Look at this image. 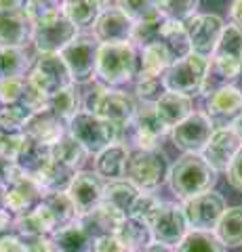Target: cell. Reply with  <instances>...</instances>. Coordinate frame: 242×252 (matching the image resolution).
<instances>
[{
    "label": "cell",
    "instance_id": "6da1fadb",
    "mask_svg": "<svg viewBox=\"0 0 242 252\" xmlns=\"http://www.w3.org/2000/svg\"><path fill=\"white\" fill-rule=\"evenodd\" d=\"M217 172L202 158V154H185L171 166L169 187L179 200H190L194 195L213 191L217 183Z\"/></svg>",
    "mask_w": 242,
    "mask_h": 252
},
{
    "label": "cell",
    "instance_id": "7a4b0ae2",
    "mask_svg": "<svg viewBox=\"0 0 242 252\" xmlns=\"http://www.w3.org/2000/svg\"><path fill=\"white\" fill-rule=\"evenodd\" d=\"M169 158L160 147L156 149H135L129 156L127 175L124 179L135 185L139 191L154 193L160 189L165 181H169Z\"/></svg>",
    "mask_w": 242,
    "mask_h": 252
},
{
    "label": "cell",
    "instance_id": "3957f363",
    "mask_svg": "<svg viewBox=\"0 0 242 252\" xmlns=\"http://www.w3.org/2000/svg\"><path fill=\"white\" fill-rule=\"evenodd\" d=\"M68 132L87 149V154H93V156L101 154L105 147H110L114 143H122V137H124L122 128L87 112V109H82L80 114L69 120Z\"/></svg>",
    "mask_w": 242,
    "mask_h": 252
},
{
    "label": "cell",
    "instance_id": "277c9868",
    "mask_svg": "<svg viewBox=\"0 0 242 252\" xmlns=\"http://www.w3.org/2000/svg\"><path fill=\"white\" fill-rule=\"evenodd\" d=\"M84 109L124 130L137 112V103L127 93L112 91L107 84H95L84 99Z\"/></svg>",
    "mask_w": 242,
    "mask_h": 252
},
{
    "label": "cell",
    "instance_id": "5b68a950",
    "mask_svg": "<svg viewBox=\"0 0 242 252\" xmlns=\"http://www.w3.org/2000/svg\"><path fill=\"white\" fill-rule=\"evenodd\" d=\"M208 72L210 61L196 53H190L187 57L171 63V67L165 72V86L171 93H181L185 97H194V94L205 93Z\"/></svg>",
    "mask_w": 242,
    "mask_h": 252
},
{
    "label": "cell",
    "instance_id": "8992f818",
    "mask_svg": "<svg viewBox=\"0 0 242 252\" xmlns=\"http://www.w3.org/2000/svg\"><path fill=\"white\" fill-rule=\"evenodd\" d=\"M97 76L104 84L118 86L137 76V53L133 42L101 44L97 59Z\"/></svg>",
    "mask_w": 242,
    "mask_h": 252
},
{
    "label": "cell",
    "instance_id": "52a82bcc",
    "mask_svg": "<svg viewBox=\"0 0 242 252\" xmlns=\"http://www.w3.org/2000/svg\"><path fill=\"white\" fill-rule=\"evenodd\" d=\"M101 42L93 34H76L59 55L72 74L74 84H89L97 76V59H99Z\"/></svg>",
    "mask_w": 242,
    "mask_h": 252
},
{
    "label": "cell",
    "instance_id": "ba28073f",
    "mask_svg": "<svg viewBox=\"0 0 242 252\" xmlns=\"http://www.w3.org/2000/svg\"><path fill=\"white\" fill-rule=\"evenodd\" d=\"M76 30L61 9L32 23V42L38 53H61L76 38Z\"/></svg>",
    "mask_w": 242,
    "mask_h": 252
},
{
    "label": "cell",
    "instance_id": "9c48e42d",
    "mask_svg": "<svg viewBox=\"0 0 242 252\" xmlns=\"http://www.w3.org/2000/svg\"><path fill=\"white\" fill-rule=\"evenodd\" d=\"M147 225L152 231V240L167 248H177L190 233V225L185 220L181 204L175 202H162V206L147 220Z\"/></svg>",
    "mask_w": 242,
    "mask_h": 252
},
{
    "label": "cell",
    "instance_id": "30bf717a",
    "mask_svg": "<svg viewBox=\"0 0 242 252\" xmlns=\"http://www.w3.org/2000/svg\"><path fill=\"white\" fill-rule=\"evenodd\" d=\"M28 80L38 86L46 97H53L55 93L64 91L66 86L74 84L72 74H69L66 61L59 53H38L34 67L28 74Z\"/></svg>",
    "mask_w": 242,
    "mask_h": 252
},
{
    "label": "cell",
    "instance_id": "8fae6325",
    "mask_svg": "<svg viewBox=\"0 0 242 252\" xmlns=\"http://www.w3.org/2000/svg\"><path fill=\"white\" fill-rule=\"evenodd\" d=\"M183 215L187 225L192 227L194 231H215L217 223L221 220L225 208V200L221 193L217 191H207L200 195H194V198L185 200L181 204Z\"/></svg>",
    "mask_w": 242,
    "mask_h": 252
},
{
    "label": "cell",
    "instance_id": "7c38bea8",
    "mask_svg": "<svg viewBox=\"0 0 242 252\" xmlns=\"http://www.w3.org/2000/svg\"><path fill=\"white\" fill-rule=\"evenodd\" d=\"M213 132L215 124L205 112H192L181 124H177L171 130V139H173L175 147L185 154H202Z\"/></svg>",
    "mask_w": 242,
    "mask_h": 252
},
{
    "label": "cell",
    "instance_id": "4fadbf2b",
    "mask_svg": "<svg viewBox=\"0 0 242 252\" xmlns=\"http://www.w3.org/2000/svg\"><path fill=\"white\" fill-rule=\"evenodd\" d=\"M167 132H171V130L162 124L158 114H156V107L143 105V107H137L131 124L124 128L122 143H127V139L131 135L133 143H137V149H156L160 143V139L165 137Z\"/></svg>",
    "mask_w": 242,
    "mask_h": 252
},
{
    "label": "cell",
    "instance_id": "5bb4252c",
    "mask_svg": "<svg viewBox=\"0 0 242 252\" xmlns=\"http://www.w3.org/2000/svg\"><path fill=\"white\" fill-rule=\"evenodd\" d=\"M187 36H190V44H192V53L200 55V57H213V53L219 44L225 23L219 15H194L192 19H187L185 23Z\"/></svg>",
    "mask_w": 242,
    "mask_h": 252
},
{
    "label": "cell",
    "instance_id": "9a60e30c",
    "mask_svg": "<svg viewBox=\"0 0 242 252\" xmlns=\"http://www.w3.org/2000/svg\"><path fill=\"white\" fill-rule=\"evenodd\" d=\"M210 59V69H215L223 80H234L242 74V32L236 26H225Z\"/></svg>",
    "mask_w": 242,
    "mask_h": 252
},
{
    "label": "cell",
    "instance_id": "2e32d148",
    "mask_svg": "<svg viewBox=\"0 0 242 252\" xmlns=\"http://www.w3.org/2000/svg\"><path fill=\"white\" fill-rule=\"evenodd\" d=\"M104 187L105 183L97 172H91V170L76 172L72 179V185L68 189V195L74 202L78 217L89 215V212L99 208L101 198H104Z\"/></svg>",
    "mask_w": 242,
    "mask_h": 252
},
{
    "label": "cell",
    "instance_id": "e0dca14e",
    "mask_svg": "<svg viewBox=\"0 0 242 252\" xmlns=\"http://www.w3.org/2000/svg\"><path fill=\"white\" fill-rule=\"evenodd\" d=\"M240 149H242V139L236 135V130L232 126H223V128H215L213 137L208 139L205 152H202V158L217 172H225Z\"/></svg>",
    "mask_w": 242,
    "mask_h": 252
},
{
    "label": "cell",
    "instance_id": "ac0fdd59",
    "mask_svg": "<svg viewBox=\"0 0 242 252\" xmlns=\"http://www.w3.org/2000/svg\"><path fill=\"white\" fill-rule=\"evenodd\" d=\"M242 114V91L236 86H219L207 99V116L213 120L215 128H223Z\"/></svg>",
    "mask_w": 242,
    "mask_h": 252
},
{
    "label": "cell",
    "instance_id": "d6986e66",
    "mask_svg": "<svg viewBox=\"0 0 242 252\" xmlns=\"http://www.w3.org/2000/svg\"><path fill=\"white\" fill-rule=\"evenodd\" d=\"M32 40V19L26 9H0V49H23Z\"/></svg>",
    "mask_w": 242,
    "mask_h": 252
},
{
    "label": "cell",
    "instance_id": "ffe728a7",
    "mask_svg": "<svg viewBox=\"0 0 242 252\" xmlns=\"http://www.w3.org/2000/svg\"><path fill=\"white\" fill-rule=\"evenodd\" d=\"M42 198L44 191L38 181L23 172L6 187V210L15 217L26 215V212H32L42 202Z\"/></svg>",
    "mask_w": 242,
    "mask_h": 252
},
{
    "label": "cell",
    "instance_id": "44dd1931",
    "mask_svg": "<svg viewBox=\"0 0 242 252\" xmlns=\"http://www.w3.org/2000/svg\"><path fill=\"white\" fill-rule=\"evenodd\" d=\"M133 23L118 6H107L93 23V36L101 44H114V42H131L133 36Z\"/></svg>",
    "mask_w": 242,
    "mask_h": 252
},
{
    "label": "cell",
    "instance_id": "7402d4cb",
    "mask_svg": "<svg viewBox=\"0 0 242 252\" xmlns=\"http://www.w3.org/2000/svg\"><path fill=\"white\" fill-rule=\"evenodd\" d=\"M66 132H68V124L61 122L49 107L42 109V112H34L32 118L28 120L26 128H23V135L32 137L38 143H44L49 147L55 145Z\"/></svg>",
    "mask_w": 242,
    "mask_h": 252
},
{
    "label": "cell",
    "instance_id": "603a6c76",
    "mask_svg": "<svg viewBox=\"0 0 242 252\" xmlns=\"http://www.w3.org/2000/svg\"><path fill=\"white\" fill-rule=\"evenodd\" d=\"M129 156H131V149L124 143H114L110 147H105L104 152L95 156V172L105 181L124 179Z\"/></svg>",
    "mask_w": 242,
    "mask_h": 252
},
{
    "label": "cell",
    "instance_id": "cb8c5ba5",
    "mask_svg": "<svg viewBox=\"0 0 242 252\" xmlns=\"http://www.w3.org/2000/svg\"><path fill=\"white\" fill-rule=\"evenodd\" d=\"M154 107H156V114H158L162 124H165L169 130H173L177 124H181L185 118L194 112L192 97H185L181 93H171V91L162 94Z\"/></svg>",
    "mask_w": 242,
    "mask_h": 252
},
{
    "label": "cell",
    "instance_id": "d4e9b609",
    "mask_svg": "<svg viewBox=\"0 0 242 252\" xmlns=\"http://www.w3.org/2000/svg\"><path fill=\"white\" fill-rule=\"evenodd\" d=\"M141 193L139 189L129 183L127 179H118V181H107L104 187V198H101V204L107 208L116 210L122 217H131V208L135 204L137 195Z\"/></svg>",
    "mask_w": 242,
    "mask_h": 252
},
{
    "label": "cell",
    "instance_id": "484cf974",
    "mask_svg": "<svg viewBox=\"0 0 242 252\" xmlns=\"http://www.w3.org/2000/svg\"><path fill=\"white\" fill-rule=\"evenodd\" d=\"M124 219H127V217H122L116 210L104 206V204H99V208L89 212V215L78 217V223L87 229V233L91 235L93 240H97V238H101V235L116 233Z\"/></svg>",
    "mask_w": 242,
    "mask_h": 252
},
{
    "label": "cell",
    "instance_id": "4316f807",
    "mask_svg": "<svg viewBox=\"0 0 242 252\" xmlns=\"http://www.w3.org/2000/svg\"><path fill=\"white\" fill-rule=\"evenodd\" d=\"M15 162H17L21 172H26L30 177H36L51 162V147L44 143H38L32 137L23 135V143H21L17 158H15Z\"/></svg>",
    "mask_w": 242,
    "mask_h": 252
},
{
    "label": "cell",
    "instance_id": "83f0119b",
    "mask_svg": "<svg viewBox=\"0 0 242 252\" xmlns=\"http://www.w3.org/2000/svg\"><path fill=\"white\" fill-rule=\"evenodd\" d=\"M156 42H160L169 51L173 63L187 57V55L192 53L190 36H187L185 26L183 23H179V21H173V19H165V23H162V28H160V34H158V40Z\"/></svg>",
    "mask_w": 242,
    "mask_h": 252
},
{
    "label": "cell",
    "instance_id": "f1b7e54d",
    "mask_svg": "<svg viewBox=\"0 0 242 252\" xmlns=\"http://www.w3.org/2000/svg\"><path fill=\"white\" fill-rule=\"evenodd\" d=\"M57 231L55 223L49 215L42 204L32 210V212H26V215H19L15 217V233L19 238H34V235H53Z\"/></svg>",
    "mask_w": 242,
    "mask_h": 252
},
{
    "label": "cell",
    "instance_id": "f546056e",
    "mask_svg": "<svg viewBox=\"0 0 242 252\" xmlns=\"http://www.w3.org/2000/svg\"><path fill=\"white\" fill-rule=\"evenodd\" d=\"M116 238L120 240V244L124 246L127 252H141L143 248H147L152 240V231L150 225L145 220L137 219V217H127L120 223L118 231H116Z\"/></svg>",
    "mask_w": 242,
    "mask_h": 252
},
{
    "label": "cell",
    "instance_id": "4dcf8cb0",
    "mask_svg": "<svg viewBox=\"0 0 242 252\" xmlns=\"http://www.w3.org/2000/svg\"><path fill=\"white\" fill-rule=\"evenodd\" d=\"M51 238L55 242L57 252H93V238L78 223V219L74 223L57 229Z\"/></svg>",
    "mask_w": 242,
    "mask_h": 252
},
{
    "label": "cell",
    "instance_id": "1f68e13d",
    "mask_svg": "<svg viewBox=\"0 0 242 252\" xmlns=\"http://www.w3.org/2000/svg\"><path fill=\"white\" fill-rule=\"evenodd\" d=\"M74 175H76V170L68 168L66 164L51 158V162L34 179L38 181V185L42 187L44 193H57V191H68L69 185H72Z\"/></svg>",
    "mask_w": 242,
    "mask_h": 252
},
{
    "label": "cell",
    "instance_id": "d6a6232c",
    "mask_svg": "<svg viewBox=\"0 0 242 252\" xmlns=\"http://www.w3.org/2000/svg\"><path fill=\"white\" fill-rule=\"evenodd\" d=\"M80 105H82V97H80V91H78L76 84H69L64 91H59L53 94V97H49V109L66 124H69V120H72L74 116L82 112Z\"/></svg>",
    "mask_w": 242,
    "mask_h": 252
},
{
    "label": "cell",
    "instance_id": "836d02e7",
    "mask_svg": "<svg viewBox=\"0 0 242 252\" xmlns=\"http://www.w3.org/2000/svg\"><path fill=\"white\" fill-rule=\"evenodd\" d=\"M40 204L49 210V215H51V219H53V223H55L57 229H61V227H66L69 223H74V220L78 219L76 206H74V202L69 200L68 191L44 193V198H42Z\"/></svg>",
    "mask_w": 242,
    "mask_h": 252
},
{
    "label": "cell",
    "instance_id": "e575fe53",
    "mask_svg": "<svg viewBox=\"0 0 242 252\" xmlns=\"http://www.w3.org/2000/svg\"><path fill=\"white\" fill-rule=\"evenodd\" d=\"M215 235L225 248L242 246V206H232L223 212L215 227Z\"/></svg>",
    "mask_w": 242,
    "mask_h": 252
},
{
    "label": "cell",
    "instance_id": "d590c367",
    "mask_svg": "<svg viewBox=\"0 0 242 252\" xmlns=\"http://www.w3.org/2000/svg\"><path fill=\"white\" fill-rule=\"evenodd\" d=\"M87 156H89L87 149L78 143V141L69 135V132H66V135L51 147V158H53V160L66 164V166L72 168V170L80 168L84 164V160H87Z\"/></svg>",
    "mask_w": 242,
    "mask_h": 252
},
{
    "label": "cell",
    "instance_id": "8d00e7d4",
    "mask_svg": "<svg viewBox=\"0 0 242 252\" xmlns=\"http://www.w3.org/2000/svg\"><path fill=\"white\" fill-rule=\"evenodd\" d=\"M64 13L76 28H87L97 21V17L104 13V9H101L95 0H66Z\"/></svg>",
    "mask_w": 242,
    "mask_h": 252
},
{
    "label": "cell",
    "instance_id": "74e56055",
    "mask_svg": "<svg viewBox=\"0 0 242 252\" xmlns=\"http://www.w3.org/2000/svg\"><path fill=\"white\" fill-rule=\"evenodd\" d=\"M143 51V59H141V69L137 74H145V76H165V72L171 67V59L169 51L162 46L160 42H154L150 46H145Z\"/></svg>",
    "mask_w": 242,
    "mask_h": 252
},
{
    "label": "cell",
    "instance_id": "f35d334b",
    "mask_svg": "<svg viewBox=\"0 0 242 252\" xmlns=\"http://www.w3.org/2000/svg\"><path fill=\"white\" fill-rule=\"evenodd\" d=\"M177 252H225L215 231H190L185 240L177 246Z\"/></svg>",
    "mask_w": 242,
    "mask_h": 252
},
{
    "label": "cell",
    "instance_id": "ab89813d",
    "mask_svg": "<svg viewBox=\"0 0 242 252\" xmlns=\"http://www.w3.org/2000/svg\"><path fill=\"white\" fill-rule=\"evenodd\" d=\"M167 93L165 86V76H145V74H137V82H135V94L143 105H156L158 99Z\"/></svg>",
    "mask_w": 242,
    "mask_h": 252
},
{
    "label": "cell",
    "instance_id": "60d3db41",
    "mask_svg": "<svg viewBox=\"0 0 242 252\" xmlns=\"http://www.w3.org/2000/svg\"><path fill=\"white\" fill-rule=\"evenodd\" d=\"M154 6L167 19L185 23L187 19H192L196 15L198 0H154Z\"/></svg>",
    "mask_w": 242,
    "mask_h": 252
},
{
    "label": "cell",
    "instance_id": "b9f144b4",
    "mask_svg": "<svg viewBox=\"0 0 242 252\" xmlns=\"http://www.w3.org/2000/svg\"><path fill=\"white\" fill-rule=\"evenodd\" d=\"M30 74V59L23 49H0V76H21Z\"/></svg>",
    "mask_w": 242,
    "mask_h": 252
},
{
    "label": "cell",
    "instance_id": "7bdbcfd3",
    "mask_svg": "<svg viewBox=\"0 0 242 252\" xmlns=\"http://www.w3.org/2000/svg\"><path fill=\"white\" fill-rule=\"evenodd\" d=\"M34 112H30L28 107H23L21 103L13 105H2L0 107V130L4 132H23L28 120L32 118Z\"/></svg>",
    "mask_w": 242,
    "mask_h": 252
},
{
    "label": "cell",
    "instance_id": "ee69618b",
    "mask_svg": "<svg viewBox=\"0 0 242 252\" xmlns=\"http://www.w3.org/2000/svg\"><path fill=\"white\" fill-rule=\"evenodd\" d=\"M116 6L127 15L133 23H141L160 17L158 9L154 6V0H116Z\"/></svg>",
    "mask_w": 242,
    "mask_h": 252
},
{
    "label": "cell",
    "instance_id": "f6af8a7d",
    "mask_svg": "<svg viewBox=\"0 0 242 252\" xmlns=\"http://www.w3.org/2000/svg\"><path fill=\"white\" fill-rule=\"evenodd\" d=\"M26 89V78L21 76H0V103L13 105L19 103Z\"/></svg>",
    "mask_w": 242,
    "mask_h": 252
},
{
    "label": "cell",
    "instance_id": "bcb514c9",
    "mask_svg": "<svg viewBox=\"0 0 242 252\" xmlns=\"http://www.w3.org/2000/svg\"><path fill=\"white\" fill-rule=\"evenodd\" d=\"M160 206H162V200L158 198V195L141 191L137 195L133 208H131V217H137V219H141V220H145V223H147V220H150L156 212H158Z\"/></svg>",
    "mask_w": 242,
    "mask_h": 252
},
{
    "label": "cell",
    "instance_id": "7dc6e473",
    "mask_svg": "<svg viewBox=\"0 0 242 252\" xmlns=\"http://www.w3.org/2000/svg\"><path fill=\"white\" fill-rule=\"evenodd\" d=\"M61 9H64V0H28V4H26V13L32 19V23L51 13H57Z\"/></svg>",
    "mask_w": 242,
    "mask_h": 252
},
{
    "label": "cell",
    "instance_id": "c3c4849f",
    "mask_svg": "<svg viewBox=\"0 0 242 252\" xmlns=\"http://www.w3.org/2000/svg\"><path fill=\"white\" fill-rule=\"evenodd\" d=\"M23 143V132H4L0 130V156L15 160Z\"/></svg>",
    "mask_w": 242,
    "mask_h": 252
},
{
    "label": "cell",
    "instance_id": "681fc988",
    "mask_svg": "<svg viewBox=\"0 0 242 252\" xmlns=\"http://www.w3.org/2000/svg\"><path fill=\"white\" fill-rule=\"evenodd\" d=\"M26 252H57L55 242L51 235H34V238H21Z\"/></svg>",
    "mask_w": 242,
    "mask_h": 252
},
{
    "label": "cell",
    "instance_id": "f907efd6",
    "mask_svg": "<svg viewBox=\"0 0 242 252\" xmlns=\"http://www.w3.org/2000/svg\"><path fill=\"white\" fill-rule=\"evenodd\" d=\"M19 175H23V172H21V168L17 166V162L0 156V185H2V187H9Z\"/></svg>",
    "mask_w": 242,
    "mask_h": 252
},
{
    "label": "cell",
    "instance_id": "816d5d0a",
    "mask_svg": "<svg viewBox=\"0 0 242 252\" xmlns=\"http://www.w3.org/2000/svg\"><path fill=\"white\" fill-rule=\"evenodd\" d=\"M93 252H127L120 240L116 238V233L112 235H101V238L93 240Z\"/></svg>",
    "mask_w": 242,
    "mask_h": 252
},
{
    "label": "cell",
    "instance_id": "f5cc1de1",
    "mask_svg": "<svg viewBox=\"0 0 242 252\" xmlns=\"http://www.w3.org/2000/svg\"><path fill=\"white\" fill-rule=\"evenodd\" d=\"M225 172H228V183H230L234 189L242 191V149L238 152V156L232 160L230 168L225 170Z\"/></svg>",
    "mask_w": 242,
    "mask_h": 252
},
{
    "label": "cell",
    "instance_id": "db71d44e",
    "mask_svg": "<svg viewBox=\"0 0 242 252\" xmlns=\"http://www.w3.org/2000/svg\"><path fill=\"white\" fill-rule=\"evenodd\" d=\"M9 235H17L15 233V219L9 210H0V242L6 240Z\"/></svg>",
    "mask_w": 242,
    "mask_h": 252
},
{
    "label": "cell",
    "instance_id": "11a10c76",
    "mask_svg": "<svg viewBox=\"0 0 242 252\" xmlns=\"http://www.w3.org/2000/svg\"><path fill=\"white\" fill-rule=\"evenodd\" d=\"M0 252H26V246L19 235H9L6 240L0 242Z\"/></svg>",
    "mask_w": 242,
    "mask_h": 252
},
{
    "label": "cell",
    "instance_id": "9f6ffc18",
    "mask_svg": "<svg viewBox=\"0 0 242 252\" xmlns=\"http://www.w3.org/2000/svg\"><path fill=\"white\" fill-rule=\"evenodd\" d=\"M230 17H232V26H236L242 32V0H234L232 2Z\"/></svg>",
    "mask_w": 242,
    "mask_h": 252
},
{
    "label": "cell",
    "instance_id": "6f0895ef",
    "mask_svg": "<svg viewBox=\"0 0 242 252\" xmlns=\"http://www.w3.org/2000/svg\"><path fill=\"white\" fill-rule=\"evenodd\" d=\"M28 0H0V9H26Z\"/></svg>",
    "mask_w": 242,
    "mask_h": 252
},
{
    "label": "cell",
    "instance_id": "680465c9",
    "mask_svg": "<svg viewBox=\"0 0 242 252\" xmlns=\"http://www.w3.org/2000/svg\"><path fill=\"white\" fill-rule=\"evenodd\" d=\"M141 252H171V248H167V246H162V244H150L147 248H143Z\"/></svg>",
    "mask_w": 242,
    "mask_h": 252
},
{
    "label": "cell",
    "instance_id": "91938a15",
    "mask_svg": "<svg viewBox=\"0 0 242 252\" xmlns=\"http://www.w3.org/2000/svg\"><path fill=\"white\" fill-rule=\"evenodd\" d=\"M232 128H234V130H236V135H238V137L242 139V114H240V116L236 118V120H234V122H232Z\"/></svg>",
    "mask_w": 242,
    "mask_h": 252
},
{
    "label": "cell",
    "instance_id": "94428289",
    "mask_svg": "<svg viewBox=\"0 0 242 252\" xmlns=\"http://www.w3.org/2000/svg\"><path fill=\"white\" fill-rule=\"evenodd\" d=\"M0 210H6V187L0 185Z\"/></svg>",
    "mask_w": 242,
    "mask_h": 252
},
{
    "label": "cell",
    "instance_id": "6125c7cd",
    "mask_svg": "<svg viewBox=\"0 0 242 252\" xmlns=\"http://www.w3.org/2000/svg\"><path fill=\"white\" fill-rule=\"evenodd\" d=\"M64 2H66V0H64Z\"/></svg>",
    "mask_w": 242,
    "mask_h": 252
}]
</instances>
